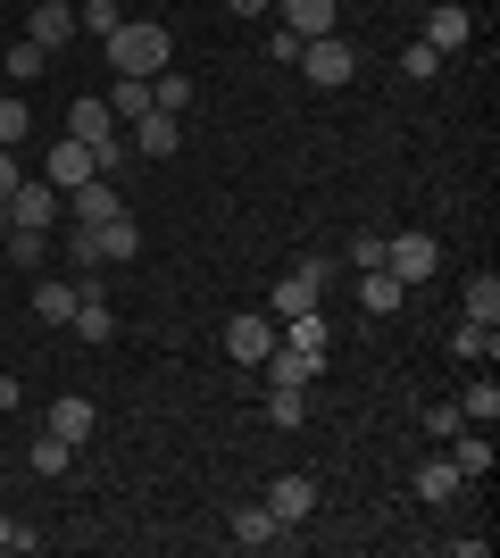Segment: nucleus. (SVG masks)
<instances>
[{
  "label": "nucleus",
  "mask_w": 500,
  "mask_h": 558,
  "mask_svg": "<svg viewBox=\"0 0 500 558\" xmlns=\"http://www.w3.org/2000/svg\"><path fill=\"white\" fill-rule=\"evenodd\" d=\"M167 50H175V43H167L159 17H125L118 34H109V68H118V75H159Z\"/></svg>",
  "instance_id": "1"
},
{
  "label": "nucleus",
  "mask_w": 500,
  "mask_h": 558,
  "mask_svg": "<svg viewBox=\"0 0 500 558\" xmlns=\"http://www.w3.org/2000/svg\"><path fill=\"white\" fill-rule=\"evenodd\" d=\"M292 68L333 93V84H351V75H358V43H342V34H317V43H301V59H292Z\"/></svg>",
  "instance_id": "2"
},
{
  "label": "nucleus",
  "mask_w": 500,
  "mask_h": 558,
  "mask_svg": "<svg viewBox=\"0 0 500 558\" xmlns=\"http://www.w3.org/2000/svg\"><path fill=\"white\" fill-rule=\"evenodd\" d=\"M383 267L401 283H426L434 267H442V242H434V233H383Z\"/></svg>",
  "instance_id": "3"
},
{
  "label": "nucleus",
  "mask_w": 500,
  "mask_h": 558,
  "mask_svg": "<svg viewBox=\"0 0 500 558\" xmlns=\"http://www.w3.org/2000/svg\"><path fill=\"white\" fill-rule=\"evenodd\" d=\"M59 209H68V192H59V184H42V175L9 192V226H34V233H50V226H59Z\"/></svg>",
  "instance_id": "4"
},
{
  "label": "nucleus",
  "mask_w": 500,
  "mask_h": 558,
  "mask_svg": "<svg viewBox=\"0 0 500 558\" xmlns=\"http://www.w3.org/2000/svg\"><path fill=\"white\" fill-rule=\"evenodd\" d=\"M225 534L242 542V550H292V525L276 509H267V500H251V509H234V525H225Z\"/></svg>",
  "instance_id": "5"
},
{
  "label": "nucleus",
  "mask_w": 500,
  "mask_h": 558,
  "mask_svg": "<svg viewBox=\"0 0 500 558\" xmlns=\"http://www.w3.org/2000/svg\"><path fill=\"white\" fill-rule=\"evenodd\" d=\"M100 167H93V142H75V134H59L50 142V159H42V184H59V192H75V184H93Z\"/></svg>",
  "instance_id": "6"
},
{
  "label": "nucleus",
  "mask_w": 500,
  "mask_h": 558,
  "mask_svg": "<svg viewBox=\"0 0 500 558\" xmlns=\"http://www.w3.org/2000/svg\"><path fill=\"white\" fill-rule=\"evenodd\" d=\"M259 367H267V384H284V392H309V384H317V367H326V359H317V350H292L284 333H276V350H267Z\"/></svg>",
  "instance_id": "7"
},
{
  "label": "nucleus",
  "mask_w": 500,
  "mask_h": 558,
  "mask_svg": "<svg viewBox=\"0 0 500 558\" xmlns=\"http://www.w3.org/2000/svg\"><path fill=\"white\" fill-rule=\"evenodd\" d=\"M276 333H284V326H276L267 308H251V317H234V326H225V350H234L242 367H259L267 350H276Z\"/></svg>",
  "instance_id": "8"
},
{
  "label": "nucleus",
  "mask_w": 500,
  "mask_h": 558,
  "mask_svg": "<svg viewBox=\"0 0 500 558\" xmlns=\"http://www.w3.org/2000/svg\"><path fill=\"white\" fill-rule=\"evenodd\" d=\"M68 217H75V226H109V217H125V201H118V184H109V175H93V184L68 192Z\"/></svg>",
  "instance_id": "9"
},
{
  "label": "nucleus",
  "mask_w": 500,
  "mask_h": 558,
  "mask_svg": "<svg viewBox=\"0 0 500 558\" xmlns=\"http://www.w3.org/2000/svg\"><path fill=\"white\" fill-rule=\"evenodd\" d=\"M93 425H100V409L75 392V400H50V425H42V434H59L68 450H84V442H93Z\"/></svg>",
  "instance_id": "10"
},
{
  "label": "nucleus",
  "mask_w": 500,
  "mask_h": 558,
  "mask_svg": "<svg viewBox=\"0 0 500 558\" xmlns=\"http://www.w3.org/2000/svg\"><path fill=\"white\" fill-rule=\"evenodd\" d=\"M25 43L68 50V43H75V9H68V0H34V17H25Z\"/></svg>",
  "instance_id": "11"
},
{
  "label": "nucleus",
  "mask_w": 500,
  "mask_h": 558,
  "mask_svg": "<svg viewBox=\"0 0 500 558\" xmlns=\"http://www.w3.org/2000/svg\"><path fill=\"white\" fill-rule=\"evenodd\" d=\"M134 150H143V159H175V150H184V117H167V109L134 117Z\"/></svg>",
  "instance_id": "12"
},
{
  "label": "nucleus",
  "mask_w": 500,
  "mask_h": 558,
  "mask_svg": "<svg viewBox=\"0 0 500 558\" xmlns=\"http://www.w3.org/2000/svg\"><path fill=\"white\" fill-rule=\"evenodd\" d=\"M451 466L467 475V484H484V475H492V425H459L451 434Z\"/></svg>",
  "instance_id": "13"
},
{
  "label": "nucleus",
  "mask_w": 500,
  "mask_h": 558,
  "mask_svg": "<svg viewBox=\"0 0 500 558\" xmlns=\"http://www.w3.org/2000/svg\"><path fill=\"white\" fill-rule=\"evenodd\" d=\"M267 509L284 517V525H301V517L317 509V475H276V484H267Z\"/></svg>",
  "instance_id": "14"
},
{
  "label": "nucleus",
  "mask_w": 500,
  "mask_h": 558,
  "mask_svg": "<svg viewBox=\"0 0 500 558\" xmlns=\"http://www.w3.org/2000/svg\"><path fill=\"white\" fill-rule=\"evenodd\" d=\"M401 301H408V283L392 276V267H367V276H358V308H367V317H392Z\"/></svg>",
  "instance_id": "15"
},
{
  "label": "nucleus",
  "mask_w": 500,
  "mask_h": 558,
  "mask_svg": "<svg viewBox=\"0 0 500 558\" xmlns=\"http://www.w3.org/2000/svg\"><path fill=\"white\" fill-rule=\"evenodd\" d=\"M134 258H143V226H134V217H109V226H100V267H134Z\"/></svg>",
  "instance_id": "16"
},
{
  "label": "nucleus",
  "mask_w": 500,
  "mask_h": 558,
  "mask_svg": "<svg viewBox=\"0 0 500 558\" xmlns=\"http://www.w3.org/2000/svg\"><path fill=\"white\" fill-rule=\"evenodd\" d=\"M459 484H467V475H459V466H451V450L417 466V500H426V509H442V500H459Z\"/></svg>",
  "instance_id": "17"
},
{
  "label": "nucleus",
  "mask_w": 500,
  "mask_h": 558,
  "mask_svg": "<svg viewBox=\"0 0 500 558\" xmlns=\"http://www.w3.org/2000/svg\"><path fill=\"white\" fill-rule=\"evenodd\" d=\"M417 43H426V50H442V59H451V50L467 43V9H459V0H442V9H434V17H426V34H417Z\"/></svg>",
  "instance_id": "18"
},
{
  "label": "nucleus",
  "mask_w": 500,
  "mask_h": 558,
  "mask_svg": "<svg viewBox=\"0 0 500 558\" xmlns=\"http://www.w3.org/2000/svg\"><path fill=\"white\" fill-rule=\"evenodd\" d=\"M333 0H284V34H301V43H317V34H333Z\"/></svg>",
  "instance_id": "19"
},
{
  "label": "nucleus",
  "mask_w": 500,
  "mask_h": 558,
  "mask_svg": "<svg viewBox=\"0 0 500 558\" xmlns=\"http://www.w3.org/2000/svg\"><path fill=\"white\" fill-rule=\"evenodd\" d=\"M68 134L75 142H109V134H118V117H109V100H75V109H68Z\"/></svg>",
  "instance_id": "20"
},
{
  "label": "nucleus",
  "mask_w": 500,
  "mask_h": 558,
  "mask_svg": "<svg viewBox=\"0 0 500 558\" xmlns=\"http://www.w3.org/2000/svg\"><path fill=\"white\" fill-rule=\"evenodd\" d=\"M100 100H109L118 125H134V117H150V75H118V93H100Z\"/></svg>",
  "instance_id": "21"
},
{
  "label": "nucleus",
  "mask_w": 500,
  "mask_h": 558,
  "mask_svg": "<svg viewBox=\"0 0 500 558\" xmlns=\"http://www.w3.org/2000/svg\"><path fill=\"white\" fill-rule=\"evenodd\" d=\"M459 417H467V425H492V417H500V384H492V367H484L476 384L459 392Z\"/></svg>",
  "instance_id": "22"
},
{
  "label": "nucleus",
  "mask_w": 500,
  "mask_h": 558,
  "mask_svg": "<svg viewBox=\"0 0 500 558\" xmlns=\"http://www.w3.org/2000/svg\"><path fill=\"white\" fill-rule=\"evenodd\" d=\"M459 359H476V367H492V350H500V326H484V317H467V326L451 333Z\"/></svg>",
  "instance_id": "23"
},
{
  "label": "nucleus",
  "mask_w": 500,
  "mask_h": 558,
  "mask_svg": "<svg viewBox=\"0 0 500 558\" xmlns=\"http://www.w3.org/2000/svg\"><path fill=\"white\" fill-rule=\"evenodd\" d=\"M68 326L84 333V342H118V308H109V301H75Z\"/></svg>",
  "instance_id": "24"
},
{
  "label": "nucleus",
  "mask_w": 500,
  "mask_h": 558,
  "mask_svg": "<svg viewBox=\"0 0 500 558\" xmlns=\"http://www.w3.org/2000/svg\"><path fill=\"white\" fill-rule=\"evenodd\" d=\"M150 109H167V117H184V109H192V75L159 68V75H150Z\"/></svg>",
  "instance_id": "25"
},
{
  "label": "nucleus",
  "mask_w": 500,
  "mask_h": 558,
  "mask_svg": "<svg viewBox=\"0 0 500 558\" xmlns=\"http://www.w3.org/2000/svg\"><path fill=\"white\" fill-rule=\"evenodd\" d=\"M467 317L500 326V276H492V267H484V276H467Z\"/></svg>",
  "instance_id": "26"
},
{
  "label": "nucleus",
  "mask_w": 500,
  "mask_h": 558,
  "mask_svg": "<svg viewBox=\"0 0 500 558\" xmlns=\"http://www.w3.org/2000/svg\"><path fill=\"white\" fill-rule=\"evenodd\" d=\"M284 342H292V350H317V359H326L333 326H326V317H317V308H309V317H284Z\"/></svg>",
  "instance_id": "27"
},
{
  "label": "nucleus",
  "mask_w": 500,
  "mask_h": 558,
  "mask_svg": "<svg viewBox=\"0 0 500 558\" xmlns=\"http://www.w3.org/2000/svg\"><path fill=\"white\" fill-rule=\"evenodd\" d=\"M118 25H125V9H118V0H84V9H75V34H100V43H109Z\"/></svg>",
  "instance_id": "28"
},
{
  "label": "nucleus",
  "mask_w": 500,
  "mask_h": 558,
  "mask_svg": "<svg viewBox=\"0 0 500 558\" xmlns=\"http://www.w3.org/2000/svg\"><path fill=\"white\" fill-rule=\"evenodd\" d=\"M34 317H42V326H68L75 317V283H42V292H34Z\"/></svg>",
  "instance_id": "29"
},
{
  "label": "nucleus",
  "mask_w": 500,
  "mask_h": 558,
  "mask_svg": "<svg viewBox=\"0 0 500 558\" xmlns=\"http://www.w3.org/2000/svg\"><path fill=\"white\" fill-rule=\"evenodd\" d=\"M25 466H34V475H68V466H75V450L59 442V434H42V442L25 450Z\"/></svg>",
  "instance_id": "30"
},
{
  "label": "nucleus",
  "mask_w": 500,
  "mask_h": 558,
  "mask_svg": "<svg viewBox=\"0 0 500 558\" xmlns=\"http://www.w3.org/2000/svg\"><path fill=\"white\" fill-rule=\"evenodd\" d=\"M9 75H17V84L50 75V50H42V43H9Z\"/></svg>",
  "instance_id": "31"
},
{
  "label": "nucleus",
  "mask_w": 500,
  "mask_h": 558,
  "mask_svg": "<svg viewBox=\"0 0 500 558\" xmlns=\"http://www.w3.org/2000/svg\"><path fill=\"white\" fill-rule=\"evenodd\" d=\"M68 267H100V226H75L68 217Z\"/></svg>",
  "instance_id": "32"
},
{
  "label": "nucleus",
  "mask_w": 500,
  "mask_h": 558,
  "mask_svg": "<svg viewBox=\"0 0 500 558\" xmlns=\"http://www.w3.org/2000/svg\"><path fill=\"white\" fill-rule=\"evenodd\" d=\"M301 417H309V400L276 384V400H267V425H284V434H292V425H301Z\"/></svg>",
  "instance_id": "33"
},
{
  "label": "nucleus",
  "mask_w": 500,
  "mask_h": 558,
  "mask_svg": "<svg viewBox=\"0 0 500 558\" xmlns=\"http://www.w3.org/2000/svg\"><path fill=\"white\" fill-rule=\"evenodd\" d=\"M401 68H408V84H434V75H442V50L408 43V50H401Z\"/></svg>",
  "instance_id": "34"
},
{
  "label": "nucleus",
  "mask_w": 500,
  "mask_h": 558,
  "mask_svg": "<svg viewBox=\"0 0 500 558\" xmlns=\"http://www.w3.org/2000/svg\"><path fill=\"white\" fill-rule=\"evenodd\" d=\"M42 251H50V242L34 226H9V258H17V267H42Z\"/></svg>",
  "instance_id": "35"
},
{
  "label": "nucleus",
  "mask_w": 500,
  "mask_h": 558,
  "mask_svg": "<svg viewBox=\"0 0 500 558\" xmlns=\"http://www.w3.org/2000/svg\"><path fill=\"white\" fill-rule=\"evenodd\" d=\"M459 425H467V417H459V400H434V409H426V434H434V442H451Z\"/></svg>",
  "instance_id": "36"
},
{
  "label": "nucleus",
  "mask_w": 500,
  "mask_h": 558,
  "mask_svg": "<svg viewBox=\"0 0 500 558\" xmlns=\"http://www.w3.org/2000/svg\"><path fill=\"white\" fill-rule=\"evenodd\" d=\"M351 267H358V276H367V267H383V233H358V242H351Z\"/></svg>",
  "instance_id": "37"
},
{
  "label": "nucleus",
  "mask_w": 500,
  "mask_h": 558,
  "mask_svg": "<svg viewBox=\"0 0 500 558\" xmlns=\"http://www.w3.org/2000/svg\"><path fill=\"white\" fill-rule=\"evenodd\" d=\"M0 550H42V534H25L17 517H0Z\"/></svg>",
  "instance_id": "38"
},
{
  "label": "nucleus",
  "mask_w": 500,
  "mask_h": 558,
  "mask_svg": "<svg viewBox=\"0 0 500 558\" xmlns=\"http://www.w3.org/2000/svg\"><path fill=\"white\" fill-rule=\"evenodd\" d=\"M17 184H25V175H17V150H0V201H9Z\"/></svg>",
  "instance_id": "39"
},
{
  "label": "nucleus",
  "mask_w": 500,
  "mask_h": 558,
  "mask_svg": "<svg viewBox=\"0 0 500 558\" xmlns=\"http://www.w3.org/2000/svg\"><path fill=\"white\" fill-rule=\"evenodd\" d=\"M225 9H234V17H267V9H276V0H225Z\"/></svg>",
  "instance_id": "40"
},
{
  "label": "nucleus",
  "mask_w": 500,
  "mask_h": 558,
  "mask_svg": "<svg viewBox=\"0 0 500 558\" xmlns=\"http://www.w3.org/2000/svg\"><path fill=\"white\" fill-rule=\"evenodd\" d=\"M17 400H25V392H17V375H0V409H17Z\"/></svg>",
  "instance_id": "41"
},
{
  "label": "nucleus",
  "mask_w": 500,
  "mask_h": 558,
  "mask_svg": "<svg viewBox=\"0 0 500 558\" xmlns=\"http://www.w3.org/2000/svg\"><path fill=\"white\" fill-rule=\"evenodd\" d=\"M0 459H9V450H0Z\"/></svg>",
  "instance_id": "42"
}]
</instances>
